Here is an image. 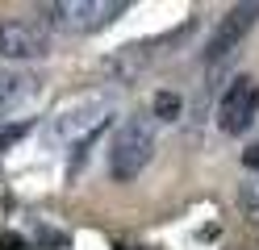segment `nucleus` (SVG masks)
Masks as SVG:
<instances>
[{
  "label": "nucleus",
  "instance_id": "f257e3e1",
  "mask_svg": "<svg viewBox=\"0 0 259 250\" xmlns=\"http://www.w3.org/2000/svg\"><path fill=\"white\" fill-rule=\"evenodd\" d=\"M159 146V125L155 117H125L109 142V175L117 183H130L147 171V163L155 159Z\"/></svg>",
  "mask_w": 259,
  "mask_h": 250
},
{
  "label": "nucleus",
  "instance_id": "f03ea898",
  "mask_svg": "<svg viewBox=\"0 0 259 250\" xmlns=\"http://www.w3.org/2000/svg\"><path fill=\"white\" fill-rule=\"evenodd\" d=\"M121 13H130L125 0H55V5H42V25L67 33V38H88V33L113 25Z\"/></svg>",
  "mask_w": 259,
  "mask_h": 250
},
{
  "label": "nucleus",
  "instance_id": "7ed1b4c3",
  "mask_svg": "<svg viewBox=\"0 0 259 250\" xmlns=\"http://www.w3.org/2000/svg\"><path fill=\"white\" fill-rule=\"evenodd\" d=\"M113 121V105L109 100H84L75 109H63L55 121H51V142L55 146H71L75 150V163L88 155V146L105 133V125Z\"/></svg>",
  "mask_w": 259,
  "mask_h": 250
},
{
  "label": "nucleus",
  "instance_id": "20e7f679",
  "mask_svg": "<svg viewBox=\"0 0 259 250\" xmlns=\"http://www.w3.org/2000/svg\"><path fill=\"white\" fill-rule=\"evenodd\" d=\"M51 55V29L34 17H0V59L25 63Z\"/></svg>",
  "mask_w": 259,
  "mask_h": 250
},
{
  "label": "nucleus",
  "instance_id": "39448f33",
  "mask_svg": "<svg viewBox=\"0 0 259 250\" xmlns=\"http://www.w3.org/2000/svg\"><path fill=\"white\" fill-rule=\"evenodd\" d=\"M255 113H259V79L238 75L218 105V125H222V133H242V129H251Z\"/></svg>",
  "mask_w": 259,
  "mask_h": 250
},
{
  "label": "nucleus",
  "instance_id": "423d86ee",
  "mask_svg": "<svg viewBox=\"0 0 259 250\" xmlns=\"http://www.w3.org/2000/svg\"><path fill=\"white\" fill-rule=\"evenodd\" d=\"M255 21H259V5H234V9H226V17L213 25V33H209L201 59L205 63H218V59L230 55V50H238V42L255 29Z\"/></svg>",
  "mask_w": 259,
  "mask_h": 250
},
{
  "label": "nucleus",
  "instance_id": "0eeeda50",
  "mask_svg": "<svg viewBox=\"0 0 259 250\" xmlns=\"http://www.w3.org/2000/svg\"><path fill=\"white\" fill-rule=\"evenodd\" d=\"M171 42H176V38H147V42H130V46H121V50H113V55L105 59V75L117 79V83L138 79L159 55H163L159 46H171Z\"/></svg>",
  "mask_w": 259,
  "mask_h": 250
},
{
  "label": "nucleus",
  "instance_id": "6e6552de",
  "mask_svg": "<svg viewBox=\"0 0 259 250\" xmlns=\"http://www.w3.org/2000/svg\"><path fill=\"white\" fill-rule=\"evenodd\" d=\"M34 96H38V75H29V71H9V67H0V121H5L9 113L25 109Z\"/></svg>",
  "mask_w": 259,
  "mask_h": 250
},
{
  "label": "nucleus",
  "instance_id": "1a4fd4ad",
  "mask_svg": "<svg viewBox=\"0 0 259 250\" xmlns=\"http://www.w3.org/2000/svg\"><path fill=\"white\" fill-rule=\"evenodd\" d=\"M180 113H184V96H180V92H171V88H159V92H155V100H151L155 125H159V121H180Z\"/></svg>",
  "mask_w": 259,
  "mask_h": 250
},
{
  "label": "nucleus",
  "instance_id": "9d476101",
  "mask_svg": "<svg viewBox=\"0 0 259 250\" xmlns=\"http://www.w3.org/2000/svg\"><path fill=\"white\" fill-rule=\"evenodd\" d=\"M29 129H34L29 121H0V155H5V150H13Z\"/></svg>",
  "mask_w": 259,
  "mask_h": 250
},
{
  "label": "nucleus",
  "instance_id": "9b49d317",
  "mask_svg": "<svg viewBox=\"0 0 259 250\" xmlns=\"http://www.w3.org/2000/svg\"><path fill=\"white\" fill-rule=\"evenodd\" d=\"M242 209H247V217H251V221H259V171L247 179V183H242Z\"/></svg>",
  "mask_w": 259,
  "mask_h": 250
},
{
  "label": "nucleus",
  "instance_id": "f8f14e48",
  "mask_svg": "<svg viewBox=\"0 0 259 250\" xmlns=\"http://www.w3.org/2000/svg\"><path fill=\"white\" fill-rule=\"evenodd\" d=\"M29 242L21 238V233H5V238H0V250H25Z\"/></svg>",
  "mask_w": 259,
  "mask_h": 250
},
{
  "label": "nucleus",
  "instance_id": "ddd939ff",
  "mask_svg": "<svg viewBox=\"0 0 259 250\" xmlns=\"http://www.w3.org/2000/svg\"><path fill=\"white\" fill-rule=\"evenodd\" d=\"M242 167H247V171H259V142L242 150Z\"/></svg>",
  "mask_w": 259,
  "mask_h": 250
},
{
  "label": "nucleus",
  "instance_id": "4468645a",
  "mask_svg": "<svg viewBox=\"0 0 259 250\" xmlns=\"http://www.w3.org/2000/svg\"><path fill=\"white\" fill-rule=\"evenodd\" d=\"M121 250H125V246H121Z\"/></svg>",
  "mask_w": 259,
  "mask_h": 250
}]
</instances>
